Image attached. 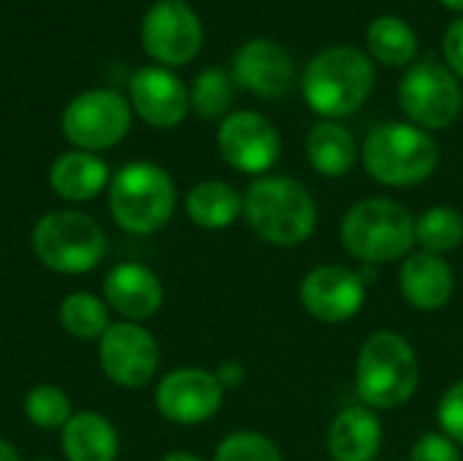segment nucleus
I'll return each mask as SVG.
<instances>
[{
    "label": "nucleus",
    "instance_id": "f257e3e1",
    "mask_svg": "<svg viewBox=\"0 0 463 461\" xmlns=\"http://www.w3.org/2000/svg\"><path fill=\"white\" fill-rule=\"evenodd\" d=\"M252 234L274 247H298L317 228V201L298 179L258 177L244 193V215Z\"/></svg>",
    "mask_w": 463,
    "mask_h": 461
},
{
    "label": "nucleus",
    "instance_id": "f03ea898",
    "mask_svg": "<svg viewBox=\"0 0 463 461\" xmlns=\"http://www.w3.org/2000/svg\"><path fill=\"white\" fill-rule=\"evenodd\" d=\"M374 62L355 46H328L317 52L301 76L307 106L323 120L355 114L374 90Z\"/></svg>",
    "mask_w": 463,
    "mask_h": 461
},
{
    "label": "nucleus",
    "instance_id": "7ed1b4c3",
    "mask_svg": "<svg viewBox=\"0 0 463 461\" xmlns=\"http://www.w3.org/2000/svg\"><path fill=\"white\" fill-rule=\"evenodd\" d=\"M420 386V359L396 331H374L355 361V394L364 408L388 413L404 408Z\"/></svg>",
    "mask_w": 463,
    "mask_h": 461
},
{
    "label": "nucleus",
    "instance_id": "20e7f679",
    "mask_svg": "<svg viewBox=\"0 0 463 461\" xmlns=\"http://www.w3.org/2000/svg\"><path fill=\"white\" fill-rule=\"evenodd\" d=\"M339 236L345 250L369 266L404 261L415 247V215L388 196H369L347 209Z\"/></svg>",
    "mask_w": 463,
    "mask_h": 461
},
{
    "label": "nucleus",
    "instance_id": "39448f33",
    "mask_svg": "<svg viewBox=\"0 0 463 461\" xmlns=\"http://www.w3.org/2000/svg\"><path fill=\"white\" fill-rule=\"evenodd\" d=\"M111 220L133 236H149L165 228L176 209V185L171 174L149 160H136L111 174L109 182Z\"/></svg>",
    "mask_w": 463,
    "mask_h": 461
},
{
    "label": "nucleus",
    "instance_id": "423d86ee",
    "mask_svg": "<svg viewBox=\"0 0 463 461\" xmlns=\"http://www.w3.org/2000/svg\"><path fill=\"white\" fill-rule=\"evenodd\" d=\"M30 247L43 269L76 277L103 264L109 236L92 215L79 209H54L35 220Z\"/></svg>",
    "mask_w": 463,
    "mask_h": 461
},
{
    "label": "nucleus",
    "instance_id": "0eeeda50",
    "mask_svg": "<svg viewBox=\"0 0 463 461\" xmlns=\"http://www.w3.org/2000/svg\"><path fill=\"white\" fill-rule=\"evenodd\" d=\"M437 139L412 122H383L364 141L366 174L388 187L423 185L439 166Z\"/></svg>",
    "mask_w": 463,
    "mask_h": 461
},
{
    "label": "nucleus",
    "instance_id": "6e6552de",
    "mask_svg": "<svg viewBox=\"0 0 463 461\" xmlns=\"http://www.w3.org/2000/svg\"><path fill=\"white\" fill-rule=\"evenodd\" d=\"M133 125L130 101L114 87H95L79 92L60 117V130L73 149L103 152L117 147Z\"/></svg>",
    "mask_w": 463,
    "mask_h": 461
},
{
    "label": "nucleus",
    "instance_id": "1a4fd4ad",
    "mask_svg": "<svg viewBox=\"0 0 463 461\" xmlns=\"http://www.w3.org/2000/svg\"><path fill=\"white\" fill-rule=\"evenodd\" d=\"M399 103L412 125L423 130H442L461 114V82L448 65L420 60L404 73L399 84Z\"/></svg>",
    "mask_w": 463,
    "mask_h": 461
},
{
    "label": "nucleus",
    "instance_id": "9d476101",
    "mask_svg": "<svg viewBox=\"0 0 463 461\" xmlns=\"http://www.w3.org/2000/svg\"><path fill=\"white\" fill-rule=\"evenodd\" d=\"M141 46L163 68L187 65L203 46V24L187 3L157 0L141 19Z\"/></svg>",
    "mask_w": 463,
    "mask_h": 461
},
{
    "label": "nucleus",
    "instance_id": "9b49d317",
    "mask_svg": "<svg viewBox=\"0 0 463 461\" xmlns=\"http://www.w3.org/2000/svg\"><path fill=\"white\" fill-rule=\"evenodd\" d=\"M100 372L119 389H144L160 367V345L141 323L119 321L98 340Z\"/></svg>",
    "mask_w": 463,
    "mask_h": 461
},
{
    "label": "nucleus",
    "instance_id": "f8f14e48",
    "mask_svg": "<svg viewBox=\"0 0 463 461\" xmlns=\"http://www.w3.org/2000/svg\"><path fill=\"white\" fill-rule=\"evenodd\" d=\"M225 402V389L217 375L203 367H179L160 378L155 389L157 413L179 427L212 421Z\"/></svg>",
    "mask_w": 463,
    "mask_h": 461
},
{
    "label": "nucleus",
    "instance_id": "ddd939ff",
    "mask_svg": "<svg viewBox=\"0 0 463 461\" xmlns=\"http://www.w3.org/2000/svg\"><path fill=\"white\" fill-rule=\"evenodd\" d=\"M217 149L233 171L266 177L279 158V133L260 111H231L217 128Z\"/></svg>",
    "mask_w": 463,
    "mask_h": 461
},
{
    "label": "nucleus",
    "instance_id": "4468645a",
    "mask_svg": "<svg viewBox=\"0 0 463 461\" xmlns=\"http://www.w3.org/2000/svg\"><path fill=\"white\" fill-rule=\"evenodd\" d=\"M301 307L320 323H347L366 304V283L358 272L339 264L309 269L298 285Z\"/></svg>",
    "mask_w": 463,
    "mask_h": 461
},
{
    "label": "nucleus",
    "instance_id": "2eb2a0df",
    "mask_svg": "<svg viewBox=\"0 0 463 461\" xmlns=\"http://www.w3.org/2000/svg\"><path fill=\"white\" fill-rule=\"evenodd\" d=\"M128 101L133 114L160 130L182 125L190 111V90L171 68L163 65L138 68L128 82Z\"/></svg>",
    "mask_w": 463,
    "mask_h": 461
},
{
    "label": "nucleus",
    "instance_id": "dca6fc26",
    "mask_svg": "<svg viewBox=\"0 0 463 461\" xmlns=\"http://www.w3.org/2000/svg\"><path fill=\"white\" fill-rule=\"evenodd\" d=\"M231 76L233 84L269 101L285 98L296 79L290 54L271 38H252L241 43L233 54Z\"/></svg>",
    "mask_w": 463,
    "mask_h": 461
},
{
    "label": "nucleus",
    "instance_id": "f3484780",
    "mask_svg": "<svg viewBox=\"0 0 463 461\" xmlns=\"http://www.w3.org/2000/svg\"><path fill=\"white\" fill-rule=\"evenodd\" d=\"M163 299H165V291H163L160 277L149 266L136 264V261L117 264L103 280V302L122 321H130V323H141L157 315L163 307Z\"/></svg>",
    "mask_w": 463,
    "mask_h": 461
},
{
    "label": "nucleus",
    "instance_id": "a211bd4d",
    "mask_svg": "<svg viewBox=\"0 0 463 461\" xmlns=\"http://www.w3.org/2000/svg\"><path fill=\"white\" fill-rule=\"evenodd\" d=\"M399 291L404 302L418 312H439L450 304L456 291V274L445 255L426 250L410 253L399 269Z\"/></svg>",
    "mask_w": 463,
    "mask_h": 461
},
{
    "label": "nucleus",
    "instance_id": "6ab92c4d",
    "mask_svg": "<svg viewBox=\"0 0 463 461\" xmlns=\"http://www.w3.org/2000/svg\"><path fill=\"white\" fill-rule=\"evenodd\" d=\"M111 168L109 163L84 149H68L54 158L49 168V185L54 196H60L68 204H87L95 201L103 190H109Z\"/></svg>",
    "mask_w": 463,
    "mask_h": 461
},
{
    "label": "nucleus",
    "instance_id": "aec40b11",
    "mask_svg": "<svg viewBox=\"0 0 463 461\" xmlns=\"http://www.w3.org/2000/svg\"><path fill=\"white\" fill-rule=\"evenodd\" d=\"M331 461H374L383 448V421L364 405L345 408L328 427Z\"/></svg>",
    "mask_w": 463,
    "mask_h": 461
},
{
    "label": "nucleus",
    "instance_id": "412c9836",
    "mask_svg": "<svg viewBox=\"0 0 463 461\" xmlns=\"http://www.w3.org/2000/svg\"><path fill=\"white\" fill-rule=\"evenodd\" d=\"M60 448L65 461H117L119 435L98 410H79L60 429Z\"/></svg>",
    "mask_w": 463,
    "mask_h": 461
},
{
    "label": "nucleus",
    "instance_id": "4be33fe9",
    "mask_svg": "<svg viewBox=\"0 0 463 461\" xmlns=\"http://www.w3.org/2000/svg\"><path fill=\"white\" fill-rule=\"evenodd\" d=\"M358 158V147L353 133L336 122V120H323L309 128L307 133V160L309 166L326 177V179H339L353 171Z\"/></svg>",
    "mask_w": 463,
    "mask_h": 461
},
{
    "label": "nucleus",
    "instance_id": "5701e85b",
    "mask_svg": "<svg viewBox=\"0 0 463 461\" xmlns=\"http://www.w3.org/2000/svg\"><path fill=\"white\" fill-rule=\"evenodd\" d=\"M184 212L203 231L231 228L244 215V196L220 179H203L184 196Z\"/></svg>",
    "mask_w": 463,
    "mask_h": 461
},
{
    "label": "nucleus",
    "instance_id": "b1692460",
    "mask_svg": "<svg viewBox=\"0 0 463 461\" xmlns=\"http://www.w3.org/2000/svg\"><path fill=\"white\" fill-rule=\"evenodd\" d=\"M366 46H369V54L377 62L391 65V68L410 65L418 57V35H415V30L404 19L393 16V14L377 16L369 24Z\"/></svg>",
    "mask_w": 463,
    "mask_h": 461
},
{
    "label": "nucleus",
    "instance_id": "393cba45",
    "mask_svg": "<svg viewBox=\"0 0 463 461\" xmlns=\"http://www.w3.org/2000/svg\"><path fill=\"white\" fill-rule=\"evenodd\" d=\"M57 318H60V326L76 337V340H84V342H98L106 329L111 326V318H109V304L95 296V293H87V291H73L68 293L62 302H60V310H57Z\"/></svg>",
    "mask_w": 463,
    "mask_h": 461
},
{
    "label": "nucleus",
    "instance_id": "a878e982",
    "mask_svg": "<svg viewBox=\"0 0 463 461\" xmlns=\"http://www.w3.org/2000/svg\"><path fill=\"white\" fill-rule=\"evenodd\" d=\"M463 242V215L453 206H431L415 217V245L420 250L445 255L458 250Z\"/></svg>",
    "mask_w": 463,
    "mask_h": 461
},
{
    "label": "nucleus",
    "instance_id": "bb28decb",
    "mask_svg": "<svg viewBox=\"0 0 463 461\" xmlns=\"http://www.w3.org/2000/svg\"><path fill=\"white\" fill-rule=\"evenodd\" d=\"M233 103V76L222 68H206L190 87V109L201 120H225Z\"/></svg>",
    "mask_w": 463,
    "mask_h": 461
},
{
    "label": "nucleus",
    "instance_id": "cd10ccee",
    "mask_svg": "<svg viewBox=\"0 0 463 461\" xmlns=\"http://www.w3.org/2000/svg\"><path fill=\"white\" fill-rule=\"evenodd\" d=\"M22 408H24L27 421L35 429H46V432L62 429L71 421V416H73V405H71L68 394L60 386H52V383L33 386L24 394Z\"/></svg>",
    "mask_w": 463,
    "mask_h": 461
},
{
    "label": "nucleus",
    "instance_id": "c85d7f7f",
    "mask_svg": "<svg viewBox=\"0 0 463 461\" xmlns=\"http://www.w3.org/2000/svg\"><path fill=\"white\" fill-rule=\"evenodd\" d=\"M212 461H285L282 451L277 448V443L260 432H250V429H239L225 435L217 448Z\"/></svg>",
    "mask_w": 463,
    "mask_h": 461
},
{
    "label": "nucleus",
    "instance_id": "c756f323",
    "mask_svg": "<svg viewBox=\"0 0 463 461\" xmlns=\"http://www.w3.org/2000/svg\"><path fill=\"white\" fill-rule=\"evenodd\" d=\"M437 424L442 435H448L453 443L463 446V380L453 383L442 394L437 405Z\"/></svg>",
    "mask_w": 463,
    "mask_h": 461
},
{
    "label": "nucleus",
    "instance_id": "7c9ffc66",
    "mask_svg": "<svg viewBox=\"0 0 463 461\" xmlns=\"http://www.w3.org/2000/svg\"><path fill=\"white\" fill-rule=\"evenodd\" d=\"M410 461H463L461 446L442 432H426L415 440Z\"/></svg>",
    "mask_w": 463,
    "mask_h": 461
},
{
    "label": "nucleus",
    "instance_id": "2f4dec72",
    "mask_svg": "<svg viewBox=\"0 0 463 461\" xmlns=\"http://www.w3.org/2000/svg\"><path fill=\"white\" fill-rule=\"evenodd\" d=\"M445 60L448 68L463 79V16H458L445 33Z\"/></svg>",
    "mask_w": 463,
    "mask_h": 461
},
{
    "label": "nucleus",
    "instance_id": "473e14b6",
    "mask_svg": "<svg viewBox=\"0 0 463 461\" xmlns=\"http://www.w3.org/2000/svg\"><path fill=\"white\" fill-rule=\"evenodd\" d=\"M217 380H220V386L228 391V389H236V386H241L244 383V378H247V370H244V364H239V361H222L220 367H217Z\"/></svg>",
    "mask_w": 463,
    "mask_h": 461
},
{
    "label": "nucleus",
    "instance_id": "72a5a7b5",
    "mask_svg": "<svg viewBox=\"0 0 463 461\" xmlns=\"http://www.w3.org/2000/svg\"><path fill=\"white\" fill-rule=\"evenodd\" d=\"M157 461H206L203 456L193 454V451H168L165 456H160Z\"/></svg>",
    "mask_w": 463,
    "mask_h": 461
},
{
    "label": "nucleus",
    "instance_id": "f704fd0d",
    "mask_svg": "<svg viewBox=\"0 0 463 461\" xmlns=\"http://www.w3.org/2000/svg\"><path fill=\"white\" fill-rule=\"evenodd\" d=\"M0 461H22L19 451L5 437H0Z\"/></svg>",
    "mask_w": 463,
    "mask_h": 461
},
{
    "label": "nucleus",
    "instance_id": "c9c22d12",
    "mask_svg": "<svg viewBox=\"0 0 463 461\" xmlns=\"http://www.w3.org/2000/svg\"><path fill=\"white\" fill-rule=\"evenodd\" d=\"M442 5H448L450 11H463V0H439Z\"/></svg>",
    "mask_w": 463,
    "mask_h": 461
},
{
    "label": "nucleus",
    "instance_id": "e433bc0d",
    "mask_svg": "<svg viewBox=\"0 0 463 461\" xmlns=\"http://www.w3.org/2000/svg\"><path fill=\"white\" fill-rule=\"evenodd\" d=\"M174 3H187V0H174Z\"/></svg>",
    "mask_w": 463,
    "mask_h": 461
},
{
    "label": "nucleus",
    "instance_id": "4c0bfd02",
    "mask_svg": "<svg viewBox=\"0 0 463 461\" xmlns=\"http://www.w3.org/2000/svg\"><path fill=\"white\" fill-rule=\"evenodd\" d=\"M35 461H54V459H35Z\"/></svg>",
    "mask_w": 463,
    "mask_h": 461
}]
</instances>
